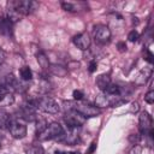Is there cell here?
Returning <instances> with one entry per match:
<instances>
[{"label": "cell", "instance_id": "cell-1", "mask_svg": "<svg viewBox=\"0 0 154 154\" xmlns=\"http://www.w3.org/2000/svg\"><path fill=\"white\" fill-rule=\"evenodd\" d=\"M69 105H71V109H75L77 112H79L82 116H84L85 118H90V117H97L101 113V109L97 108L95 105H91L89 102H82V101H76V102H67Z\"/></svg>", "mask_w": 154, "mask_h": 154}, {"label": "cell", "instance_id": "cell-2", "mask_svg": "<svg viewBox=\"0 0 154 154\" xmlns=\"http://www.w3.org/2000/svg\"><path fill=\"white\" fill-rule=\"evenodd\" d=\"M64 134V129L59 123H51L48 124V126L40 134L37 135L40 141H48V140H54V138H59L61 135Z\"/></svg>", "mask_w": 154, "mask_h": 154}, {"label": "cell", "instance_id": "cell-3", "mask_svg": "<svg viewBox=\"0 0 154 154\" xmlns=\"http://www.w3.org/2000/svg\"><path fill=\"white\" fill-rule=\"evenodd\" d=\"M125 100H122L119 95H108V94H100L95 99V106L97 108H103V107H113V106H119L120 103H124Z\"/></svg>", "mask_w": 154, "mask_h": 154}, {"label": "cell", "instance_id": "cell-4", "mask_svg": "<svg viewBox=\"0 0 154 154\" xmlns=\"http://www.w3.org/2000/svg\"><path fill=\"white\" fill-rule=\"evenodd\" d=\"M85 117L75 109H70L64 114V122L69 129H79L85 123Z\"/></svg>", "mask_w": 154, "mask_h": 154}, {"label": "cell", "instance_id": "cell-5", "mask_svg": "<svg viewBox=\"0 0 154 154\" xmlns=\"http://www.w3.org/2000/svg\"><path fill=\"white\" fill-rule=\"evenodd\" d=\"M37 107L41 111H43L46 113H49V114H57L60 111L59 103L54 99L48 97V96H45V97L38 99V106Z\"/></svg>", "mask_w": 154, "mask_h": 154}, {"label": "cell", "instance_id": "cell-6", "mask_svg": "<svg viewBox=\"0 0 154 154\" xmlns=\"http://www.w3.org/2000/svg\"><path fill=\"white\" fill-rule=\"evenodd\" d=\"M93 36L94 38L100 42V43H106L111 40L112 32L109 30V28L105 24H96L93 29Z\"/></svg>", "mask_w": 154, "mask_h": 154}, {"label": "cell", "instance_id": "cell-7", "mask_svg": "<svg viewBox=\"0 0 154 154\" xmlns=\"http://www.w3.org/2000/svg\"><path fill=\"white\" fill-rule=\"evenodd\" d=\"M8 131L11 134V136L16 140H20V138H24L26 136V132H28V129H26V125L18 122V120H11L10 125H8Z\"/></svg>", "mask_w": 154, "mask_h": 154}, {"label": "cell", "instance_id": "cell-8", "mask_svg": "<svg viewBox=\"0 0 154 154\" xmlns=\"http://www.w3.org/2000/svg\"><path fill=\"white\" fill-rule=\"evenodd\" d=\"M153 120H152V117L149 116L148 112L143 111L141 112L140 114V118H138V129H140V132L142 135H147L150 130H153Z\"/></svg>", "mask_w": 154, "mask_h": 154}, {"label": "cell", "instance_id": "cell-9", "mask_svg": "<svg viewBox=\"0 0 154 154\" xmlns=\"http://www.w3.org/2000/svg\"><path fill=\"white\" fill-rule=\"evenodd\" d=\"M72 41H73V45H75L77 48H79L81 51H87V49L89 48L90 43H91L90 36H89L87 32H81V34L76 35V36L72 38Z\"/></svg>", "mask_w": 154, "mask_h": 154}, {"label": "cell", "instance_id": "cell-10", "mask_svg": "<svg viewBox=\"0 0 154 154\" xmlns=\"http://www.w3.org/2000/svg\"><path fill=\"white\" fill-rule=\"evenodd\" d=\"M60 142H64L66 144H75L78 141V132L77 129H69V132H64L59 138Z\"/></svg>", "mask_w": 154, "mask_h": 154}, {"label": "cell", "instance_id": "cell-11", "mask_svg": "<svg viewBox=\"0 0 154 154\" xmlns=\"http://www.w3.org/2000/svg\"><path fill=\"white\" fill-rule=\"evenodd\" d=\"M0 34L4 36L13 35V23L6 17H0Z\"/></svg>", "mask_w": 154, "mask_h": 154}, {"label": "cell", "instance_id": "cell-12", "mask_svg": "<svg viewBox=\"0 0 154 154\" xmlns=\"http://www.w3.org/2000/svg\"><path fill=\"white\" fill-rule=\"evenodd\" d=\"M152 73H153V70H152L150 67H146L144 70H142V71L138 73L137 78H136V84H137V85H143V84H146L147 81L152 77Z\"/></svg>", "mask_w": 154, "mask_h": 154}, {"label": "cell", "instance_id": "cell-13", "mask_svg": "<svg viewBox=\"0 0 154 154\" xmlns=\"http://www.w3.org/2000/svg\"><path fill=\"white\" fill-rule=\"evenodd\" d=\"M95 83H96V85H97V88H99L100 90L105 91V89H106V88L108 87V84L111 83V77H109V75L102 73V75H100V76L96 77Z\"/></svg>", "mask_w": 154, "mask_h": 154}, {"label": "cell", "instance_id": "cell-14", "mask_svg": "<svg viewBox=\"0 0 154 154\" xmlns=\"http://www.w3.org/2000/svg\"><path fill=\"white\" fill-rule=\"evenodd\" d=\"M5 81H6V87L8 90L10 89H12V90H19L20 89V83L17 79V77H14L13 75H7L5 77Z\"/></svg>", "mask_w": 154, "mask_h": 154}, {"label": "cell", "instance_id": "cell-15", "mask_svg": "<svg viewBox=\"0 0 154 154\" xmlns=\"http://www.w3.org/2000/svg\"><path fill=\"white\" fill-rule=\"evenodd\" d=\"M11 123V117L7 112H5L4 109H0V129H6L8 128Z\"/></svg>", "mask_w": 154, "mask_h": 154}, {"label": "cell", "instance_id": "cell-16", "mask_svg": "<svg viewBox=\"0 0 154 154\" xmlns=\"http://www.w3.org/2000/svg\"><path fill=\"white\" fill-rule=\"evenodd\" d=\"M19 76L23 81H31L32 79V71L29 66H22L19 69Z\"/></svg>", "mask_w": 154, "mask_h": 154}, {"label": "cell", "instance_id": "cell-17", "mask_svg": "<svg viewBox=\"0 0 154 154\" xmlns=\"http://www.w3.org/2000/svg\"><path fill=\"white\" fill-rule=\"evenodd\" d=\"M36 59H37L38 65H40L42 69H48V67H49V60H48L47 55H46L43 52H38V53L36 54Z\"/></svg>", "mask_w": 154, "mask_h": 154}, {"label": "cell", "instance_id": "cell-18", "mask_svg": "<svg viewBox=\"0 0 154 154\" xmlns=\"http://www.w3.org/2000/svg\"><path fill=\"white\" fill-rule=\"evenodd\" d=\"M45 149L40 144H30L25 147V154H43Z\"/></svg>", "mask_w": 154, "mask_h": 154}, {"label": "cell", "instance_id": "cell-19", "mask_svg": "<svg viewBox=\"0 0 154 154\" xmlns=\"http://www.w3.org/2000/svg\"><path fill=\"white\" fill-rule=\"evenodd\" d=\"M105 94H108V95H119L120 94V88L117 85V84H113V83H109L108 87L105 89Z\"/></svg>", "mask_w": 154, "mask_h": 154}, {"label": "cell", "instance_id": "cell-20", "mask_svg": "<svg viewBox=\"0 0 154 154\" xmlns=\"http://www.w3.org/2000/svg\"><path fill=\"white\" fill-rule=\"evenodd\" d=\"M47 126H48V123H47L46 119H43V118H36V132H37V135H40Z\"/></svg>", "mask_w": 154, "mask_h": 154}, {"label": "cell", "instance_id": "cell-21", "mask_svg": "<svg viewBox=\"0 0 154 154\" xmlns=\"http://www.w3.org/2000/svg\"><path fill=\"white\" fill-rule=\"evenodd\" d=\"M61 7H63L65 11H69V12H75V11H77L76 5L72 4V2H66V1H64V2H61Z\"/></svg>", "mask_w": 154, "mask_h": 154}, {"label": "cell", "instance_id": "cell-22", "mask_svg": "<svg viewBox=\"0 0 154 154\" xmlns=\"http://www.w3.org/2000/svg\"><path fill=\"white\" fill-rule=\"evenodd\" d=\"M10 93V90L7 89V87L6 85H2V84H0V102H2L4 101V99L7 96V94Z\"/></svg>", "mask_w": 154, "mask_h": 154}, {"label": "cell", "instance_id": "cell-23", "mask_svg": "<svg viewBox=\"0 0 154 154\" xmlns=\"http://www.w3.org/2000/svg\"><path fill=\"white\" fill-rule=\"evenodd\" d=\"M138 37H140V34H138L136 30H131V31L129 32V35H128V40H129L130 42H136V41L138 40Z\"/></svg>", "mask_w": 154, "mask_h": 154}, {"label": "cell", "instance_id": "cell-24", "mask_svg": "<svg viewBox=\"0 0 154 154\" xmlns=\"http://www.w3.org/2000/svg\"><path fill=\"white\" fill-rule=\"evenodd\" d=\"M144 101L149 105H152L154 102V91L153 90H149L146 95H144Z\"/></svg>", "mask_w": 154, "mask_h": 154}, {"label": "cell", "instance_id": "cell-25", "mask_svg": "<svg viewBox=\"0 0 154 154\" xmlns=\"http://www.w3.org/2000/svg\"><path fill=\"white\" fill-rule=\"evenodd\" d=\"M72 96H73V99H75L76 101H81L84 95H83V91H82V90H73Z\"/></svg>", "mask_w": 154, "mask_h": 154}, {"label": "cell", "instance_id": "cell-26", "mask_svg": "<svg viewBox=\"0 0 154 154\" xmlns=\"http://www.w3.org/2000/svg\"><path fill=\"white\" fill-rule=\"evenodd\" d=\"M141 152H142V147L138 146V144H135V146L131 148V150H130L129 154H141Z\"/></svg>", "mask_w": 154, "mask_h": 154}, {"label": "cell", "instance_id": "cell-27", "mask_svg": "<svg viewBox=\"0 0 154 154\" xmlns=\"http://www.w3.org/2000/svg\"><path fill=\"white\" fill-rule=\"evenodd\" d=\"M96 67H97V64H96V61L93 60V61H90V64H89V69H88V70H89L90 73H93V72L96 70Z\"/></svg>", "mask_w": 154, "mask_h": 154}, {"label": "cell", "instance_id": "cell-28", "mask_svg": "<svg viewBox=\"0 0 154 154\" xmlns=\"http://www.w3.org/2000/svg\"><path fill=\"white\" fill-rule=\"evenodd\" d=\"M146 60L148 61V63H153V54H152V52H149V51H147V55H146Z\"/></svg>", "mask_w": 154, "mask_h": 154}, {"label": "cell", "instance_id": "cell-29", "mask_svg": "<svg viewBox=\"0 0 154 154\" xmlns=\"http://www.w3.org/2000/svg\"><path fill=\"white\" fill-rule=\"evenodd\" d=\"M118 47H119V51H120V52L126 51V45H125L124 42H119V43H118Z\"/></svg>", "mask_w": 154, "mask_h": 154}, {"label": "cell", "instance_id": "cell-30", "mask_svg": "<svg viewBox=\"0 0 154 154\" xmlns=\"http://www.w3.org/2000/svg\"><path fill=\"white\" fill-rule=\"evenodd\" d=\"M95 148H96V144L93 142V143H91V146H90V148L87 150V154H91V153L95 150Z\"/></svg>", "mask_w": 154, "mask_h": 154}, {"label": "cell", "instance_id": "cell-31", "mask_svg": "<svg viewBox=\"0 0 154 154\" xmlns=\"http://www.w3.org/2000/svg\"><path fill=\"white\" fill-rule=\"evenodd\" d=\"M54 154H69L67 152H63V150H57Z\"/></svg>", "mask_w": 154, "mask_h": 154}, {"label": "cell", "instance_id": "cell-32", "mask_svg": "<svg viewBox=\"0 0 154 154\" xmlns=\"http://www.w3.org/2000/svg\"><path fill=\"white\" fill-rule=\"evenodd\" d=\"M69 154H78V153H73V152H72V153H69Z\"/></svg>", "mask_w": 154, "mask_h": 154}, {"label": "cell", "instance_id": "cell-33", "mask_svg": "<svg viewBox=\"0 0 154 154\" xmlns=\"http://www.w3.org/2000/svg\"><path fill=\"white\" fill-rule=\"evenodd\" d=\"M0 148H1V146H0Z\"/></svg>", "mask_w": 154, "mask_h": 154}]
</instances>
